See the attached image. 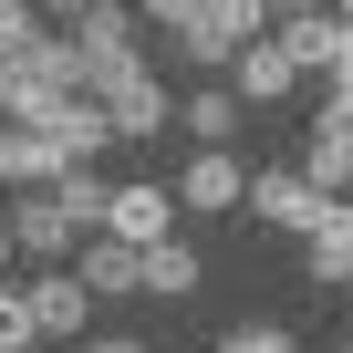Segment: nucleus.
Here are the masks:
<instances>
[{
	"mask_svg": "<svg viewBox=\"0 0 353 353\" xmlns=\"http://www.w3.org/2000/svg\"><path fill=\"white\" fill-rule=\"evenodd\" d=\"M52 176H63V156H52V135L42 125H0V188H52Z\"/></svg>",
	"mask_w": 353,
	"mask_h": 353,
	"instance_id": "obj_13",
	"label": "nucleus"
},
{
	"mask_svg": "<svg viewBox=\"0 0 353 353\" xmlns=\"http://www.w3.org/2000/svg\"><path fill=\"white\" fill-rule=\"evenodd\" d=\"M94 239L156 250V239H176V198L156 188V176H135V188H104V229H94Z\"/></svg>",
	"mask_w": 353,
	"mask_h": 353,
	"instance_id": "obj_3",
	"label": "nucleus"
},
{
	"mask_svg": "<svg viewBox=\"0 0 353 353\" xmlns=\"http://www.w3.org/2000/svg\"><path fill=\"white\" fill-rule=\"evenodd\" d=\"M322 114H343V125H353V73H343V83H332V104H322Z\"/></svg>",
	"mask_w": 353,
	"mask_h": 353,
	"instance_id": "obj_26",
	"label": "nucleus"
},
{
	"mask_svg": "<svg viewBox=\"0 0 353 353\" xmlns=\"http://www.w3.org/2000/svg\"><path fill=\"white\" fill-rule=\"evenodd\" d=\"M166 198H176V208H239V198H250L239 145H198V156H188V176H176Z\"/></svg>",
	"mask_w": 353,
	"mask_h": 353,
	"instance_id": "obj_9",
	"label": "nucleus"
},
{
	"mask_svg": "<svg viewBox=\"0 0 353 353\" xmlns=\"http://www.w3.org/2000/svg\"><path fill=\"white\" fill-rule=\"evenodd\" d=\"M83 353H145V343H135V332H94Z\"/></svg>",
	"mask_w": 353,
	"mask_h": 353,
	"instance_id": "obj_24",
	"label": "nucleus"
},
{
	"mask_svg": "<svg viewBox=\"0 0 353 353\" xmlns=\"http://www.w3.org/2000/svg\"><path fill=\"white\" fill-rule=\"evenodd\" d=\"M198 281H208V270H198V250H188V239H156V250H145V291H166V301H188Z\"/></svg>",
	"mask_w": 353,
	"mask_h": 353,
	"instance_id": "obj_18",
	"label": "nucleus"
},
{
	"mask_svg": "<svg viewBox=\"0 0 353 353\" xmlns=\"http://www.w3.org/2000/svg\"><path fill=\"white\" fill-rule=\"evenodd\" d=\"M343 353H353V343H343Z\"/></svg>",
	"mask_w": 353,
	"mask_h": 353,
	"instance_id": "obj_29",
	"label": "nucleus"
},
{
	"mask_svg": "<svg viewBox=\"0 0 353 353\" xmlns=\"http://www.w3.org/2000/svg\"><path fill=\"white\" fill-rule=\"evenodd\" d=\"M73 281L104 301V291H145V250H125V239H94L83 260H73Z\"/></svg>",
	"mask_w": 353,
	"mask_h": 353,
	"instance_id": "obj_15",
	"label": "nucleus"
},
{
	"mask_svg": "<svg viewBox=\"0 0 353 353\" xmlns=\"http://www.w3.org/2000/svg\"><path fill=\"white\" fill-rule=\"evenodd\" d=\"M42 135H52V156H63V166H94V156L114 145V125H104V104H94V94H52Z\"/></svg>",
	"mask_w": 353,
	"mask_h": 353,
	"instance_id": "obj_8",
	"label": "nucleus"
},
{
	"mask_svg": "<svg viewBox=\"0 0 353 353\" xmlns=\"http://www.w3.org/2000/svg\"><path fill=\"white\" fill-rule=\"evenodd\" d=\"M73 52H83V94H104L114 73H135V63H145V21L125 11V0H94V11L73 21Z\"/></svg>",
	"mask_w": 353,
	"mask_h": 353,
	"instance_id": "obj_2",
	"label": "nucleus"
},
{
	"mask_svg": "<svg viewBox=\"0 0 353 353\" xmlns=\"http://www.w3.org/2000/svg\"><path fill=\"white\" fill-rule=\"evenodd\" d=\"M260 32H270L260 0H198V11L166 32V52H176V63H198V73H229V52H239V42H260Z\"/></svg>",
	"mask_w": 353,
	"mask_h": 353,
	"instance_id": "obj_1",
	"label": "nucleus"
},
{
	"mask_svg": "<svg viewBox=\"0 0 353 353\" xmlns=\"http://www.w3.org/2000/svg\"><path fill=\"white\" fill-rule=\"evenodd\" d=\"M270 21H301V11H332V0H260Z\"/></svg>",
	"mask_w": 353,
	"mask_h": 353,
	"instance_id": "obj_23",
	"label": "nucleus"
},
{
	"mask_svg": "<svg viewBox=\"0 0 353 353\" xmlns=\"http://www.w3.org/2000/svg\"><path fill=\"white\" fill-rule=\"evenodd\" d=\"M94 104H104V125H114V135H135V145L176 125V94H166V83H156L145 63H135V73H114V83H104Z\"/></svg>",
	"mask_w": 353,
	"mask_h": 353,
	"instance_id": "obj_5",
	"label": "nucleus"
},
{
	"mask_svg": "<svg viewBox=\"0 0 353 353\" xmlns=\"http://www.w3.org/2000/svg\"><path fill=\"white\" fill-rule=\"evenodd\" d=\"M332 219H343V229H353V198H332Z\"/></svg>",
	"mask_w": 353,
	"mask_h": 353,
	"instance_id": "obj_28",
	"label": "nucleus"
},
{
	"mask_svg": "<svg viewBox=\"0 0 353 353\" xmlns=\"http://www.w3.org/2000/svg\"><path fill=\"white\" fill-rule=\"evenodd\" d=\"M32 11H52V21H83V11H94V0H32Z\"/></svg>",
	"mask_w": 353,
	"mask_h": 353,
	"instance_id": "obj_25",
	"label": "nucleus"
},
{
	"mask_svg": "<svg viewBox=\"0 0 353 353\" xmlns=\"http://www.w3.org/2000/svg\"><path fill=\"white\" fill-rule=\"evenodd\" d=\"M21 312H32V343H73L94 322V291L73 270H52V281H21Z\"/></svg>",
	"mask_w": 353,
	"mask_h": 353,
	"instance_id": "obj_7",
	"label": "nucleus"
},
{
	"mask_svg": "<svg viewBox=\"0 0 353 353\" xmlns=\"http://www.w3.org/2000/svg\"><path fill=\"white\" fill-rule=\"evenodd\" d=\"M301 270H312L322 291H343V281H353V229H343V219H322V229L301 239Z\"/></svg>",
	"mask_w": 353,
	"mask_h": 353,
	"instance_id": "obj_17",
	"label": "nucleus"
},
{
	"mask_svg": "<svg viewBox=\"0 0 353 353\" xmlns=\"http://www.w3.org/2000/svg\"><path fill=\"white\" fill-rule=\"evenodd\" d=\"M229 73H239V83H229L239 104H291V83H301V73H291V52H281L270 32H260V42H239V52H229Z\"/></svg>",
	"mask_w": 353,
	"mask_h": 353,
	"instance_id": "obj_12",
	"label": "nucleus"
},
{
	"mask_svg": "<svg viewBox=\"0 0 353 353\" xmlns=\"http://www.w3.org/2000/svg\"><path fill=\"white\" fill-rule=\"evenodd\" d=\"M42 114H52L42 63H32V52H0V125H42Z\"/></svg>",
	"mask_w": 353,
	"mask_h": 353,
	"instance_id": "obj_14",
	"label": "nucleus"
},
{
	"mask_svg": "<svg viewBox=\"0 0 353 353\" xmlns=\"http://www.w3.org/2000/svg\"><path fill=\"white\" fill-rule=\"evenodd\" d=\"M0 270H11V219H0Z\"/></svg>",
	"mask_w": 353,
	"mask_h": 353,
	"instance_id": "obj_27",
	"label": "nucleus"
},
{
	"mask_svg": "<svg viewBox=\"0 0 353 353\" xmlns=\"http://www.w3.org/2000/svg\"><path fill=\"white\" fill-rule=\"evenodd\" d=\"M219 353H291V332H270V322H250V332H219Z\"/></svg>",
	"mask_w": 353,
	"mask_h": 353,
	"instance_id": "obj_22",
	"label": "nucleus"
},
{
	"mask_svg": "<svg viewBox=\"0 0 353 353\" xmlns=\"http://www.w3.org/2000/svg\"><path fill=\"white\" fill-rule=\"evenodd\" d=\"M42 42V11H32V0H0V52H32Z\"/></svg>",
	"mask_w": 353,
	"mask_h": 353,
	"instance_id": "obj_20",
	"label": "nucleus"
},
{
	"mask_svg": "<svg viewBox=\"0 0 353 353\" xmlns=\"http://www.w3.org/2000/svg\"><path fill=\"white\" fill-rule=\"evenodd\" d=\"M291 176H301L312 198H353V125H343V114H312V135H301V166H291Z\"/></svg>",
	"mask_w": 353,
	"mask_h": 353,
	"instance_id": "obj_6",
	"label": "nucleus"
},
{
	"mask_svg": "<svg viewBox=\"0 0 353 353\" xmlns=\"http://www.w3.org/2000/svg\"><path fill=\"white\" fill-rule=\"evenodd\" d=\"M176 125H188L198 145H229V135H239V94H229V83H208V94L176 104Z\"/></svg>",
	"mask_w": 353,
	"mask_h": 353,
	"instance_id": "obj_16",
	"label": "nucleus"
},
{
	"mask_svg": "<svg viewBox=\"0 0 353 353\" xmlns=\"http://www.w3.org/2000/svg\"><path fill=\"white\" fill-rule=\"evenodd\" d=\"M250 208H260L270 229H301V239H312V229L332 219V198H312V188H301L291 166H270V176H250Z\"/></svg>",
	"mask_w": 353,
	"mask_h": 353,
	"instance_id": "obj_10",
	"label": "nucleus"
},
{
	"mask_svg": "<svg viewBox=\"0 0 353 353\" xmlns=\"http://www.w3.org/2000/svg\"><path fill=\"white\" fill-rule=\"evenodd\" d=\"M52 208H63V229H73V239H83V229H104V188H94L83 166H63V176H52Z\"/></svg>",
	"mask_w": 353,
	"mask_h": 353,
	"instance_id": "obj_19",
	"label": "nucleus"
},
{
	"mask_svg": "<svg viewBox=\"0 0 353 353\" xmlns=\"http://www.w3.org/2000/svg\"><path fill=\"white\" fill-rule=\"evenodd\" d=\"M0 219H11V260H63V250H73V229H63V208H52V188H32V198H11Z\"/></svg>",
	"mask_w": 353,
	"mask_h": 353,
	"instance_id": "obj_11",
	"label": "nucleus"
},
{
	"mask_svg": "<svg viewBox=\"0 0 353 353\" xmlns=\"http://www.w3.org/2000/svg\"><path fill=\"white\" fill-rule=\"evenodd\" d=\"M270 42L291 52V73H322V83H343V73H353V32H343V11H301V21H270Z\"/></svg>",
	"mask_w": 353,
	"mask_h": 353,
	"instance_id": "obj_4",
	"label": "nucleus"
},
{
	"mask_svg": "<svg viewBox=\"0 0 353 353\" xmlns=\"http://www.w3.org/2000/svg\"><path fill=\"white\" fill-rule=\"evenodd\" d=\"M0 353H32V312H21V291H0Z\"/></svg>",
	"mask_w": 353,
	"mask_h": 353,
	"instance_id": "obj_21",
	"label": "nucleus"
}]
</instances>
